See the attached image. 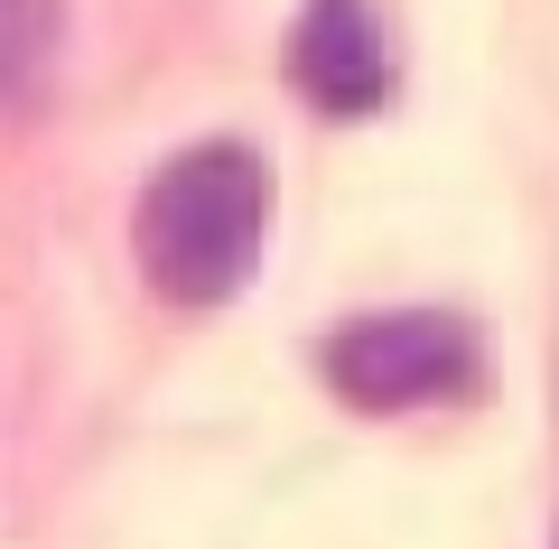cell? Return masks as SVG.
Here are the masks:
<instances>
[{
  "label": "cell",
  "mask_w": 559,
  "mask_h": 549,
  "mask_svg": "<svg viewBox=\"0 0 559 549\" xmlns=\"http://www.w3.org/2000/svg\"><path fill=\"white\" fill-rule=\"evenodd\" d=\"M271 234V168L242 140H197L140 187V271L168 308H224Z\"/></svg>",
  "instance_id": "6da1fadb"
},
{
  "label": "cell",
  "mask_w": 559,
  "mask_h": 549,
  "mask_svg": "<svg viewBox=\"0 0 559 549\" xmlns=\"http://www.w3.org/2000/svg\"><path fill=\"white\" fill-rule=\"evenodd\" d=\"M326 382L355 410H439V401H476L485 392V345L466 317L448 308H382L326 335Z\"/></svg>",
  "instance_id": "7a4b0ae2"
},
{
  "label": "cell",
  "mask_w": 559,
  "mask_h": 549,
  "mask_svg": "<svg viewBox=\"0 0 559 549\" xmlns=\"http://www.w3.org/2000/svg\"><path fill=\"white\" fill-rule=\"evenodd\" d=\"M289 84L336 121L382 112L392 103V38H382L373 0H299V20H289Z\"/></svg>",
  "instance_id": "3957f363"
},
{
  "label": "cell",
  "mask_w": 559,
  "mask_h": 549,
  "mask_svg": "<svg viewBox=\"0 0 559 549\" xmlns=\"http://www.w3.org/2000/svg\"><path fill=\"white\" fill-rule=\"evenodd\" d=\"M47 57H57V0H0V112L28 103Z\"/></svg>",
  "instance_id": "277c9868"
}]
</instances>
